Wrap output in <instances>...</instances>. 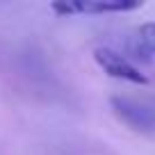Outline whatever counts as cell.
Returning <instances> with one entry per match:
<instances>
[{
  "label": "cell",
  "mask_w": 155,
  "mask_h": 155,
  "mask_svg": "<svg viewBox=\"0 0 155 155\" xmlns=\"http://www.w3.org/2000/svg\"><path fill=\"white\" fill-rule=\"evenodd\" d=\"M110 105L119 116V121L126 123L128 128L144 135H155V96L121 94V96H112Z\"/></svg>",
  "instance_id": "6da1fadb"
},
{
  "label": "cell",
  "mask_w": 155,
  "mask_h": 155,
  "mask_svg": "<svg viewBox=\"0 0 155 155\" xmlns=\"http://www.w3.org/2000/svg\"><path fill=\"white\" fill-rule=\"evenodd\" d=\"M144 5L141 0H57L50 9L57 16H75V14H121V12H135Z\"/></svg>",
  "instance_id": "7a4b0ae2"
},
{
  "label": "cell",
  "mask_w": 155,
  "mask_h": 155,
  "mask_svg": "<svg viewBox=\"0 0 155 155\" xmlns=\"http://www.w3.org/2000/svg\"><path fill=\"white\" fill-rule=\"evenodd\" d=\"M94 59L96 64L107 73V75L116 78V80H126V82H132V84H146V75L121 53H114L110 48H98L94 50Z\"/></svg>",
  "instance_id": "3957f363"
},
{
  "label": "cell",
  "mask_w": 155,
  "mask_h": 155,
  "mask_svg": "<svg viewBox=\"0 0 155 155\" xmlns=\"http://www.w3.org/2000/svg\"><path fill=\"white\" fill-rule=\"evenodd\" d=\"M128 53L135 59H144L148 62L155 55V23H144L141 28L135 30L128 44Z\"/></svg>",
  "instance_id": "277c9868"
}]
</instances>
